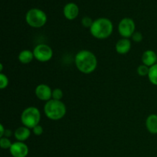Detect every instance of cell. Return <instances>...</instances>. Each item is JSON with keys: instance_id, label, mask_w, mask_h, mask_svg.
Here are the masks:
<instances>
[{"instance_id": "obj_6", "label": "cell", "mask_w": 157, "mask_h": 157, "mask_svg": "<svg viewBox=\"0 0 157 157\" xmlns=\"http://www.w3.org/2000/svg\"><path fill=\"white\" fill-rule=\"evenodd\" d=\"M32 52H33L35 58L39 62H48L53 57L52 48L48 44H44V43L37 44Z\"/></svg>"}, {"instance_id": "obj_12", "label": "cell", "mask_w": 157, "mask_h": 157, "mask_svg": "<svg viewBox=\"0 0 157 157\" xmlns=\"http://www.w3.org/2000/svg\"><path fill=\"white\" fill-rule=\"evenodd\" d=\"M131 41L129 38H122L117 42L115 49L120 55H126L131 49Z\"/></svg>"}, {"instance_id": "obj_21", "label": "cell", "mask_w": 157, "mask_h": 157, "mask_svg": "<svg viewBox=\"0 0 157 157\" xmlns=\"http://www.w3.org/2000/svg\"><path fill=\"white\" fill-rule=\"evenodd\" d=\"M93 22L94 21L91 19V18H90V17L88 16L84 17V18H82V20H81V24H82V25L85 28H88L89 29L91 27Z\"/></svg>"}, {"instance_id": "obj_3", "label": "cell", "mask_w": 157, "mask_h": 157, "mask_svg": "<svg viewBox=\"0 0 157 157\" xmlns=\"http://www.w3.org/2000/svg\"><path fill=\"white\" fill-rule=\"evenodd\" d=\"M44 113L48 119L52 121H59L65 116L67 107L61 101L51 99L44 104Z\"/></svg>"}, {"instance_id": "obj_14", "label": "cell", "mask_w": 157, "mask_h": 157, "mask_svg": "<svg viewBox=\"0 0 157 157\" xmlns=\"http://www.w3.org/2000/svg\"><path fill=\"white\" fill-rule=\"evenodd\" d=\"M147 130L152 134H157V114L153 113L147 117L146 120Z\"/></svg>"}, {"instance_id": "obj_18", "label": "cell", "mask_w": 157, "mask_h": 157, "mask_svg": "<svg viewBox=\"0 0 157 157\" xmlns=\"http://www.w3.org/2000/svg\"><path fill=\"white\" fill-rule=\"evenodd\" d=\"M149 70H150V67H147V65H145V64H140L137 67V73L140 76L145 77L148 75Z\"/></svg>"}, {"instance_id": "obj_9", "label": "cell", "mask_w": 157, "mask_h": 157, "mask_svg": "<svg viewBox=\"0 0 157 157\" xmlns=\"http://www.w3.org/2000/svg\"><path fill=\"white\" fill-rule=\"evenodd\" d=\"M52 90L48 84H40L35 87V93L38 99L47 102L52 99Z\"/></svg>"}, {"instance_id": "obj_2", "label": "cell", "mask_w": 157, "mask_h": 157, "mask_svg": "<svg viewBox=\"0 0 157 157\" xmlns=\"http://www.w3.org/2000/svg\"><path fill=\"white\" fill-rule=\"evenodd\" d=\"M113 31V25L107 18H99L94 20L90 28V32L94 38L103 40L108 38Z\"/></svg>"}, {"instance_id": "obj_23", "label": "cell", "mask_w": 157, "mask_h": 157, "mask_svg": "<svg viewBox=\"0 0 157 157\" xmlns=\"http://www.w3.org/2000/svg\"><path fill=\"white\" fill-rule=\"evenodd\" d=\"M32 132H33V133L35 136H41L43 133V132H44V130H43L42 126L38 124V125L35 126V127L32 129Z\"/></svg>"}, {"instance_id": "obj_22", "label": "cell", "mask_w": 157, "mask_h": 157, "mask_svg": "<svg viewBox=\"0 0 157 157\" xmlns=\"http://www.w3.org/2000/svg\"><path fill=\"white\" fill-rule=\"evenodd\" d=\"M132 40H133L134 42L139 43L140 41H142L143 40V35L142 33H140V32H135L134 34L132 35Z\"/></svg>"}, {"instance_id": "obj_11", "label": "cell", "mask_w": 157, "mask_h": 157, "mask_svg": "<svg viewBox=\"0 0 157 157\" xmlns=\"http://www.w3.org/2000/svg\"><path fill=\"white\" fill-rule=\"evenodd\" d=\"M141 61L143 64H145L147 67H150L151 66L156 64L157 55L156 52L153 50H147L143 53L141 57Z\"/></svg>"}, {"instance_id": "obj_24", "label": "cell", "mask_w": 157, "mask_h": 157, "mask_svg": "<svg viewBox=\"0 0 157 157\" xmlns=\"http://www.w3.org/2000/svg\"><path fill=\"white\" fill-rule=\"evenodd\" d=\"M6 130L4 126L2 124H0V137H3L5 135V133H6Z\"/></svg>"}, {"instance_id": "obj_7", "label": "cell", "mask_w": 157, "mask_h": 157, "mask_svg": "<svg viewBox=\"0 0 157 157\" xmlns=\"http://www.w3.org/2000/svg\"><path fill=\"white\" fill-rule=\"evenodd\" d=\"M135 29H136L135 21L130 18H124L118 24V32L122 38H131L132 35L134 34Z\"/></svg>"}, {"instance_id": "obj_17", "label": "cell", "mask_w": 157, "mask_h": 157, "mask_svg": "<svg viewBox=\"0 0 157 157\" xmlns=\"http://www.w3.org/2000/svg\"><path fill=\"white\" fill-rule=\"evenodd\" d=\"M12 144V143L8 137H6V136L0 137V147L3 150H9Z\"/></svg>"}, {"instance_id": "obj_15", "label": "cell", "mask_w": 157, "mask_h": 157, "mask_svg": "<svg viewBox=\"0 0 157 157\" xmlns=\"http://www.w3.org/2000/svg\"><path fill=\"white\" fill-rule=\"evenodd\" d=\"M18 61L21 64H26L32 62L34 58H35V56H34L33 52H32L31 50H29V49H25V50H22L18 54Z\"/></svg>"}, {"instance_id": "obj_8", "label": "cell", "mask_w": 157, "mask_h": 157, "mask_svg": "<svg viewBox=\"0 0 157 157\" xmlns=\"http://www.w3.org/2000/svg\"><path fill=\"white\" fill-rule=\"evenodd\" d=\"M29 147L25 142H20L16 141L12 143L9 153L12 155V157H26L29 154Z\"/></svg>"}, {"instance_id": "obj_10", "label": "cell", "mask_w": 157, "mask_h": 157, "mask_svg": "<svg viewBox=\"0 0 157 157\" xmlns=\"http://www.w3.org/2000/svg\"><path fill=\"white\" fill-rule=\"evenodd\" d=\"M64 15L67 20H74L79 15V8L75 3L69 2L64 7Z\"/></svg>"}, {"instance_id": "obj_20", "label": "cell", "mask_w": 157, "mask_h": 157, "mask_svg": "<svg viewBox=\"0 0 157 157\" xmlns=\"http://www.w3.org/2000/svg\"><path fill=\"white\" fill-rule=\"evenodd\" d=\"M63 98V91L60 88H55L52 90V99L61 101Z\"/></svg>"}, {"instance_id": "obj_5", "label": "cell", "mask_w": 157, "mask_h": 157, "mask_svg": "<svg viewBox=\"0 0 157 157\" xmlns=\"http://www.w3.org/2000/svg\"><path fill=\"white\" fill-rule=\"evenodd\" d=\"M47 15L41 9L34 8L27 12L25 21L29 26L35 29L43 27L47 22Z\"/></svg>"}, {"instance_id": "obj_13", "label": "cell", "mask_w": 157, "mask_h": 157, "mask_svg": "<svg viewBox=\"0 0 157 157\" xmlns=\"http://www.w3.org/2000/svg\"><path fill=\"white\" fill-rule=\"evenodd\" d=\"M30 136L31 129L28 128L25 126L18 127L14 132V136H15V140L17 141H20V142H25L30 137Z\"/></svg>"}, {"instance_id": "obj_4", "label": "cell", "mask_w": 157, "mask_h": 157, "mask_svg": "<svg viewBox=\"0 0 157 157\" xmlns=\"http://www.w3.org/2000/svg\"><path fill=\"white\" fill-rule=\"evenodd\" d=\"M41 121V112L35 107H29L25 109L21 114V122L23 126L33 129L39 124Z\"/></svg>"}, {"instance_id": "obj_26", "label": "cell", "mask_w": 157, "mask_h": 157, "mask_svg": "<svg viewBox=\"0 0 157 157\" xmlns=\"http://www.w3.org/2000/svg\"><path fill=\"white\" fill-rule=\"evenodd\" d=\"M2 69H3L2 64H0V71H1V73L2 72Z\"/></svg>"}, {"instance_id": "obj_19", "label": "cell", "mask_w": 157, "mask_h": 157, "mask_svg": "<svg viewBox=\"0 0 157 157\" xmlns=\"http://www.w3.org/2000/svg\"><path fill=\"white\" fill-rule=\"evenodd\" d=\"M9 82L8 77L3 73L0 74V89L3 90V89L6 88L9 85Z\"/></svg>"}, {"instance_id": "obj_1", "label": "cell", "mask_w": 157, "mask_h": 157, "mask_svg": "<svg viewBox=\"0 0 157 157\" xmlns=\"http://www.w3.org/2000/svg\"><path fill=\"white\" fill-rule=\"evenodd\" d=\"M75 66L80 72L90 75L98 67V59L94 54L89 50H81L76 54L75 58Z\"/></svg>"}, {"instance_id": "obj_25", "label": "cell", "mask_w": 157, "mask_h": 157, "mask_svg": "<svg viewBox=\"0 0 157 157\" xmlns=\"http://www.w3.org/2000/svg\"><path fill=\"white\" fill-rule=\"evenodd\" d=\"M11 135H12V131H11V130H9V129H6V133H5L4 136H6V137L9 138V136H11Z\"/></svg>"}, {"instance_id": "obj_16", "label": "cell", "mask_w": 157, "mask_h": 157, "mask_svg": "<svg viewBox=\"0 0 157 157\" xmlns=\"http://www.w3.org/2000/svg\"><path fill=\"white\" fill-rule=\"evenodd\" d=\"M147 77L152 84L157 86V63L150 67Z\"/></svg>"}]
</instances>
